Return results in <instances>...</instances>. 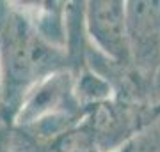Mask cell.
<instances>
[{
	"mask_svg": "<svg viewBox=\"0 0 160 152\" xmlns=\"http://www.w3.org/2000/svg\"><path fill=\"white\" fill-rule=\"evenodd\" d=\"M4 152H7V150H4Z\"/></svg>",
	"mask_w": 160,
	"mask_h": 152,
	"instance_id": "5b68a950",
	"label": "cell"
},
{
	"mask_svg": "<svg viewBox=\"0 0 160 152\" xmlns=\"http://www.w3.org/2000/svg\"><path fill=\"white\" fill-rule=\"evenodd\" d=\"M0 101H2V64H0Z\"/></svg>",
	"mask_w": 160,
	"mask_h": 152,
	"instance_id": "277c9868",
	"label": "cell"
},
{
	"mask_svg": "<svg viewBox=\"0 0 160 152\" xmlns=\"http://www.w3.org/2000/svg\"><path fill=\"white\" fill-rule=\"evenodd\" d=\"M11 12H12L11 7H7V4H2V2H0V34H2V30L6 27L7 20L11 16Z\"/></svg>",
	"mask_w": 160,
	"mask_h": 152,
	"instance_id": "3957f363",
	"label": "cell"
},
{
	"mask_svg": "<svg viewBox=\"0 0 160 152\" xmlns=\"http://www.w3.org/2000/svg\"><path fill=\"white\" fill-rule=\"evenodd\" d=\"M59 50L36 32L29 20L12 9L0 34L2 103L18 112L23 97L43 78L55 73Z\"/></svg>",
	"mask_w": 160,
	"mask_h": 152,
	"instance_id": "6da1fadb",
	"label": "cell"
},
{
	"mask_svg": "<svg viewBox=\"0 0 160 152\" xmlns=\"http://www.w3.org/2000/svg\"><path fill=\"white\" fill-rule=\"evenodd\" d=\"M87 30L102 51L116 60L130 55V35L126 9L121 2H91L86 12Z\"/></svg>",
	"mask_w": 160,
	"mask_h": 152,
	"instance_id": "7a4b0ae2",
	"label": "cell"
}]
</instances>
